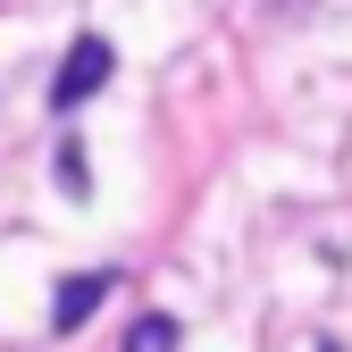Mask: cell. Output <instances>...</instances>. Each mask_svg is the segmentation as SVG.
Wrapping results in <instances>:
<instances>
[{"label":"cell","mask_w":352,"mask_h":352,"mask_svg":"<svg viewBox=\"0 0 352 352\" xmlns=\"http://www.w3.org/2000/svg\"><path fill=\"white\" fill-rule=\"evenodd\" d=\"M109 67H118V51H109V42H101V34H76V42H67V59H59L51 101H59V109H84V101L109 84Z\"/></svg>","instance_id":"cell-1"},{"label":"cell","mask_w":352,"mask_h":352,"mask_svg":"<svg viewBox=\"0 0 352 352\" xmlns=\"http://www.w3.org/2000/svg\"><path fill=\"white\" fill-rule=\"evenodd\" d=\"M109 285H118L109 269H76V277H59V302H51V327H59V336H76L84 319L101 311V294H109Z\"/></svg>","instance_id":"cell-2"},{"label":"cell","mask_w":352,"mask_h":352,"mask_svg":"<svg viewBox=\"0 0 352 352\" xmlns=\"http://www.w3.org/2000/svg\"><path fill=\"white\" fill-rule=\"evenodd\" d=\"M176 344H185V336H176V319H135V327H126V352H176Z\"/></svg>","instance_id":"cell-3"},{"label":"cell","mask_w":352,"mask_h":352,"mask_svg":"<svg viewBox=\"0 0 352 352\" xmlns=\"http://www.w3.org/2000/svg\"><path fill=\"white\" fill-rule=\"evenodd\" d=\"M59 185L84 193V143H59Z\"/></svg>","instance_id":"cell-4"}]
</instances>
